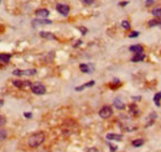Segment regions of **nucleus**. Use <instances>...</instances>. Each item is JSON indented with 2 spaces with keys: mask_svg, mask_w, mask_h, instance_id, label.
I'll return each mask as SVG.
<instances>
[{
  "mask_svg": "<svg viewBox=\"0 0 161 152\" xmlns=\"http://www.w3.org/2000/svg\"><path fill=\"white\" fill-rule=\"evenodd\" d=\"M46 140V135L45 132H35L28 137V145L31 149H36L38 146H41Z\"/></svg>",
  "mask_w": 161,
  "mask_h": 152,
  "instance_id": "nucleus-1",
  "label": "nucleus"
},
{
  "mask_svg": "<svg viewBox=\"0 0 161 152\" xmlns=\"http://www.w3.org/2000/svg\"><path fill=\"white\" fill-rule=\"evenodd\" d=\"M37 73V71L35 68L31 69H14L13 71V74L16 76V77H32Z\"/></svg>",
  "mask_w": 161,
  "mask_h": 152,
  "instance_id": "nucleus-2",
  "label": "nucleus"
},
{
  "mask_svg": "<svg viewBox=\"0 0 161 152\" xmlns=\"http://www.w3.org/2000/svg\"><path fill=\"white\" fill-rule=\"evenodd\" d=\"M62 129H63L64 134H72V132H76V131H77L78 126H77V124L73 121L72 119H68V120L64 121Z\"/></svg>",
  "mask_w": 161,
  "mask_h": 152,
  "instance_id": "nucleus-3",
  "label": "nucleus"
},
{
  "mask_svg": "<svg viewBox=\"0 0 161 152\" xmlns=\"http://www.w3.org/2000/svg\"><path fill=\"white\" fill-rule=\"evenodd\" d=\"M30 91H31L33 94H36V95H43V94L46 93V87H45L42 83L36 82V83H32L31 84Z\"/></svg>",
  "mask_w": 161,
  "mask_h": 152,
  "instance_id": "nucleus-4",
  "label": "nucleus"
},
{
  "mask_svg": "<svg viewBox=\"0 0 161 152\" xmlns=\"http://www.w3.org/2000/svg\"><path fill=\"white\" fill-rule=\"evenodd\" d=\"M112 115H113V108H112V106L104 105V106L100 108V110H99V116H100L102 119H109Z\"/></svg>",
  "mask_w": 161,
  "mask_h": 152,
  "instance_id": "nucleus-5",
  "label": "nucleus"
},
{
  "mask_svg": "<svg viewBox=\"0 0 161 152\" xmlns=\"http://www.w3.org/2000/svg\"><path fill=\"white\" fill-rule=\"evenodd\" d=\"M13 84H14V87H16V88H19V89H29V88H31L32 83L30 81L15 79V81H13Z\"/></svg>",
  "mask_w": 161,
  "mask_h": 152,
  "instance_id": "nucleus-6",
  "label": "nucleus"
},
{
  "mask_svg": "<svg viewBox=\"0 0 161 152\" xmlns=\"http://www.w3.org/2000/svg\"><path fill=\"white\" fill-rule=\"evenodd\" d=\"M79 69H81V72L89 74V73H93L94 72V66L91 64V63H81L79 64Z\"/></svg>",
  "mask_w": 161,
  "mask_h": 152,
  "instance_id": "nucleus-7",
  "label": "nucleus"
},
{
  "mask_svg": "<svg viewBox=\"0 0 161 152\" xmlns=\"http://www.w3.org/2000/svg\"><path fill=\"white\" fill-rule=\"evenodd\" d=\"M56 10H57L61 15H63V16H67V15L69 14V6L66 5V4H57V5H56Z\"/></svg>",
  "mask_w": 161,
  "mask_h": 152,
  "instance_id": "nucleus-8",
  "label": "nucleus"
},
{
  "mask_svg": "<svg viewBox=\"0 0 161 152\" xmlns=\"http://www.w3.org/2000/svg\"><path fill=\"white\" fill-rule=\"evenodd\" d=\"M31 24L33 27H36V26H41V25H51L52 21L48 19H36V20H32Z\"/></svg>",
  "mask_w": 161,
  "mask_h": 152,
  "instance_id": "nucleus-9",
  "label": "nucleus"
},
{
  "mask_svg": "<svg viewBox=\"0 0 161 152\" xmlns=\"http://www.w3.org/2000/svg\"><path fill=\"white\" fill-rule=\"evenodd\" d=\"M35 14H36V16L40 17V19H46V17L50 15V11H48L47 9H37V10L35 11Z\"/></svg>",
  "mask_w": 161,
  "mask_h": 152,
  "instance_id": "nucleus-10",
  "label": "nucleus"
},
{
  "mask_svg": "<svg viewBox=\"0 0 161 152\" xmlns=\"http://www.w3.org/2000/svg\"><path fill=\"white\" fill-rule=\"evenodd\" d=\"M105 139L109 140V141H122L123 135H120V134H107Z\"/></svg>",
  "mask_w": 161,
  "mask_h": 152,
  "instance_id": "nucleus-11",
  "label": "nucleus"
},
{
  "mask_svg": "<svg viewBox=\"0 0 161 152\" xmlns=\"http://www.w3.org/2000/svg\"><path fill=\"white\" fill-rule=\"evenodd\" d=\"M40 37H42V38H45V40H48V41H53V40H56V36H55L53 33H51V32H46V31H41V32H40Z\"/></svg>",
  "mask_w": 161,
  "mask_h": 152,
  "instance_id": "nucleus-12",
  "label": "nucleus"
},
{
  "mask_svg": "<svg viewBox=\"0 0 161 152\" xmlns=\"http://www.w3.org/2000/svg\"><path fill=\"white\" fill-rule=\"evenodd\" d=\"M129 51H131L133 53H143L144 47L141 45H133V46L129 47Z\"/></svg>",
  "mask_w": 161,
  "mask_h": 152,
  "instance_id": "nucleus-13",
  "label": "nucleus"
},
{
  "mask_svg": "<svg viewBox=\"0 0 161 152\" xmlns=\"http://www.w3.org/2000/svg\"><path fill=\"white\" fill-rule=\"evenodd\" d=\"M10 61H11V55L10 53H0V63L8 64Z\"/></svg>",
  "mask_w": 161,
  "mask_h": 152,
  "instance_id": "nucleus-14",
  "label": "nucleus"
},
{
  "mask_svg": "<svg viewBox=\"0 0 161 152\" xmlns=\"http://www.w3.org/2000/svg\"><path fill=\"white\" fill-rule=\"evenodd\" d=\"M144 60H145L144 52H143V53H134V56H133V58H131V62L136 63V62H143Z\"/></svg>",
  "mask_w": 161,
  "mask_h": 152,
  "instance_id": "nucleus-15",
  "label": "nucleus"
},
{
  "mask_svg": "<svg viewBox=\"0 0 161 152\" xmlns=\"http://www.w3.org/2000/svg\"><path fill=\"white\" fill-rule=\"evenodd\" d=\"M113 105H114V108H117L118 110H124V109H125V104H124L120 99H115V100L113 101Z\"/></svg>",
  "mask_w": 161,
  "mask_h": 152,
  "instance_id": "nucleus-16",
  "label": "nucleus"
},
{
  "mask_svg": "<svg viewBox=\"0 0 161 152\" xmlns=\"http://www.w3.org/2000/svg\"><path fill=\"white\" fill-rule=\"evenodd\" d=\"M94 86V81H91L89 83H86V84H82V86H79V87H76V91H82L83 89H86V88H89V87H93Z\"/></svg>",
  "mask_w": 161,
  "mask_h": 152,
  "instance_id": "nucleus-17",
  "label": "nucleus"
},
{
  "mask_svg": "<svg viewBox=\"0 0 161 152\" xmlns=\"http://www.w3.org/2000/svg\"><path fill=\"white\" fill-rule=\"evenodd\" d=\"M148 25H149V27L159 26V25H161V17H156V19H154V20H150V21L148 22Z\"/></svg>",
  "mask_w": 161,
  "mask_h": 152,
  "instance_id": "nucleus-18",
  "label": "nucleus"
},
{
  "mask_svg": "<svg viewBox=\"0 0 161 152\" xmlns=\"http://www.w3.org/2000/svg\"><path fill=\"white\" fill-rule=\"evenodd\" d=\"M129 109H130V114H131V115H134V116L139 115V109L136 108L135 104H130V105H129Z\"/></svg>",
  "mask_w": 161,
  "mask_h": 152,
  "instance_id": "nucleus-19",
  "label": "nucleus"
},
{
  "mask_svg": "<svg viewBox=\"0 0 161 152\" xmlns=\"http://www.w3.org/2000/svg\"><path fill=\"white\" fill-rule=\"evenodd\" d=\"M8 139V131L4 127H0V141H5Z\"/></svg>",
  "mask_w": 161,
  "mask_h": 152,
  "instance_id": "nucleus-20",
  "label": "nucleus"
},
{
  "mask_svg": "<svg viewBox=\"0 0 161 152\" xmlns=\"http://www.w3.org/2000/svg\"><path fill=\"white\" fill-rule=\"evenodd\" d=\"M144 139H138V140H134L131 144H133V146L134 147H140V146H143L144 145Z\"/></svg>",
  "mask_w": 161,
  "mask_h": 152,
  "instance_id": "nucleus-21",
  "label": "nucleus"
},
{
  "mask_svg": "<svg viewBox=\"0 0 161 152\" xmlns=\"http://www.w3.org/2000/svg\"><path fill=\"white\" fill-rule=\"evenodd\" d=\"M160 100H161V91H159V93L155 94V96H154V103H155L158 106H160Z\"/></svg>",
  "mask_w": 161,
  "mask_h": 152,
  "instance_id": "nucleus-22",
  "label": "nucleus"
},
{
  "mask_svg": "<svg viewBox=\"0 0 161 152\" xmlns=\"http://www.w3.org/2000/svg\"><path fill=\"white\" fill-rule=\"evenodd\" d=\"M120 84H122V83H120V81H119V79H113V82L109 84V87H110L112 89H114L115 87H119Z\"/></svg>",
  "mask_w": 161,
  "mask_h": 152,
  "instance_id": "nucleus-23",
  "label": "nucleus"
},
{
  "mask_svg": "<svg viewBox=\"0 0 161 152\" xmlns=\"http://www.w3.org/2000/svg\"><path fill=\"white\" fill-rule=\"evenodd\" d=\"M151 12H153V15H154L155 17H161V7H156V9H154Z\"/></svg>",
  "mask_w": 161,
  "mask_h": 152,
  "instance_id": "nucleus-24",
  "label": "nucleus"
},
{
  "mask_svg": "<svg viewBox=\"0 0 161 152\" xmlns=\"http://www.w3.org/2000/svg\"><path fill=\"white\" fill-rule=\"evenodd\" d=\"M122 27L125 29V30H130V24H129L128 20H123L122 21Z\"/></svg>",
  "mask_w": 161,
  "mask_h": 152,
  "instance_id": "nucleus-25",
  "label": "nucleus"
},
{
  "mask_svg": "<svg viewBox=\"0 0 161 152\" xmlns=\"http://www.w3.org/2000/svg\"><path fill=\"white\" fill-rule=\"evenodd\" d=\"M6 124V118L4 115H0V127H4Z\"/></svg>",
  "mask_w": 161,
  "mask_h": 152,
  "instance_id": "nucleus-26",
  "label": "nucleus"
},
{
  "mask_svg": "<svg viewBox=\"0 0 161 152\" xmlns=\"http://www.w3.org/2000/svg\"><path fill=\"white\" fill-rule=\"evenodd\" d=\"M139 36V32H136V31H134V32H130L129 33V37L130 38H133V37H138Z\"/></svg>",
  "mask_w": 161,
  "mask_h": 152,
  "instance_id": "nucleus-27",
  "label": "nucleus"
},
{
  "mask_svg": "<svg viewBox=\"0 0 161 152\" xmlns=\"http://www.w3.org/2000/svg\"><path fill=\"white\" fill-rule=\"evenodd\" d=\"M83 4H86V5H92L93 2H94V0H81Z\"/></svg>",
  "mask_w": 161,
  "mask_h": 152,
  "instance_id": "nucleus-28",
  "label": "nucleus"
},
{
  "mask_svg": "<svg viewBox=\"0 0 161 152\" xmlns=\"http://www.w3.org/2000/svg\"><path fill=\"white\" fill-rule=\"evenodd\" d=\"M79 30H81V32H82V35H86L87 32H88V29L87 27H83V26H81V27H78Z\"/></svg>",
  "mask_w": 161,
  "mask_h": 152,
  "instance_id": "nucleus-29",
  "label": "nucleus"
},
{
  "mask_svg": "<svg viewBox=\"0 0 161 152\" xmlns=\"http://www.w3.org/2000/svg\"><path fill=\"white\" fill-rule=\"evenodd\" d=\"M108 145H109V147H110V151H112V152H115L117 150H118V147H117V146H113L112 144H108Z\"/></svg>",
  "mask_w": 161,
  "mask_h": 152,
  "instance_id": "nucleus-30",
  "label": "nucleus"
},
{
  "mask_svg": "<svg viewBox=\"0 0 161 152\" xmlns=\"http://www.w3.org/2000/svg\"><path fill=\"white\" fill-rule=\"evenodd\" d=\"M24 116H25V118H28V119H31L32 114L31 113H24Z\"/></svg>",
  "mask_w": 161,
  "mask_h": 152,
  "instance_id": "nucleus-31",
  "label": "nucleus"
},
{
  "mask_svg": "<svg viewBox=\"0 0 161 152\" xmlns=\"http://www.w3.org/2000/svg\"><path fill=\"white\" fill-rule=\"evenodd\" d=\"M145 4L149 6V5H153L154 4V0H145Z\"/></svg>",
  "mask_w": 161,
  "mask_h": 152,
  "instance_id": "nucleus-32",
  "label": "nucleus"
},
{
  "mask_svg": "<svg viewBox=\"0 0 161 152\" xmlns=\"http://www.w3.org/2000/svg\"><path fill=\"white\" fill-rule=\"evenodd\" d=\"M128 4H129V1H123V2H120L119 5H120V6H125V5H128Z\"/></svg>",
  "mask_w": 161,
  "mask_h": 152,
  "instance_id": "nucleus-33",
  "label": "nucleus"
},
{
  "mask_svg": "<svg viewBox=\"0 0 161 152\" xmlns=\"http://www.w3.org/2000/svg\"><path fill=\"white\" fill-rule=\"evenodd\" d=\"M77 41H78V42H77V43H74V47H77V46H79V45L82 43V41H81V40H77Z\"/></svg>",
  "mask_w": 161,
  "mask_h": 152,
  "instance_id": "nucleus-34",
  "label": "nucleus"
},
{
  "mask_svg": "<svg viewBox=\"0 0 161 152\" xmlns=\"http://www.w3.org/2000/svg\"><path fill=\"white\" fill-rule=\"evenodd\" d=\"M4 105V100L3 99H0V106H3Z\"/></svg>",
  "mask_w": 161,
  "mask_h": 152,
  "instance_id": "nucleus-35",
  "label": "nucleus"
}]
</instances>
